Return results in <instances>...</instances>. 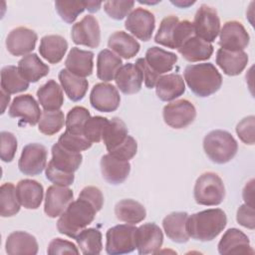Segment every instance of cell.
<instances>
[{
  "instance_id": "6da1fadb",
  "label": "cell",
  "mask_w": 255,
  "mask_h": 255,
  "mask_svg": "<svg viewBox=\"0 0 255 255\" xmlns=\"http://www.w3.org/2000/svg\"><path fill=\"white\" fill-rule=\"evenodd\" d=\"M226 224L225 212L220 208H211L188 216L186 231L192 239L203 242L211 241L223 231Z\"/></svg>"
},
{
  "instance_id": "7a4b0ae2",
  "label": "cell",
  "mask_w": 255,
  "mask_h": 255,
  "mask_svg": "<svg viewBox=\"0 0 255 255\" xmlns=\"http://www.w3.org/2000/svg\"><path fill=\"white\" fill-rule=\"evenodd\" d=\"M98 210L87 199L79 197L73 200L57 221V229L61 234L76 239L89 224H91Z\"/></svg>"
},
{
  "instance_id": "3957f363",
  "label": "cell",
  "mask_w": 255,
  "mask_h": 255,
  "mask_svg": "<svg viewBox=\"0 0 255 255\" xmlns=\"http://www.w3.org/2000/svg\"><path fill=\"white\" fill-rule=\"evenodd\" d=\"M184 81L190 91L201 98L216 93L222 85V77L211 63L188 65L184 70Z\"/></svg>"
},
{
  "instance_id": "277c9868",
  "label": "cell",
  "mask_w": 255,
  "mask_h": 255,
  "mask_svg": "<svg viewBox=\"0 0 255 255\" xmlns=\"http://www.w3.org/2000/svg\"><path fill=\"white\" fill-rule=\"evenodd\" d=\"M203 149L211 161L222 164L230 161L236 155L238 143L230 132L215 129L204 136Z\"/></svg>"
},
{
  "instance_id": "5b68a950",
  "label": "cell",
  "mask_w": 255,
  "mask_h": 255,
  "mask_svg": "<svg viewBox=\"0 0 255 255\" xmlns=\"http://www.w3.org/2000/svg\"><path fill=\"white\" fill-rule=\"evenodd\" d=\"M193 195L197 204L219 205L225 197L224 183L218 174L211 171L204 172L196 179Z\"/></svg>"
},
{
  "instance_id": "8992f818",
  "label": "cell",
  "mask_w": 255,
  "mask_h": 255,
  "mask_svg": "<svg viewBox=\"0 0 255 255\" xmlns=\"http://www.w3.org/2000/svg\"><path fill=\"white\" fill-rule=\"evenodd\" d=\"M136 227L133 224H120L107 231L106 251L110 255H121L132 252L136 248Z\"/></svg>"
},
{
  "instance_id": "52a82bcc",
  "label": "cell",
  "mask_w": 255,
  "mask_h": 255,
  "mask_svg": "<svg viewBox=\"0 0 255 255\" xmlns=\"http://www.w3.org/2000/svg\"><path fill=\"white\" fill-rule=\"evenodd\" d=\"M192 24L195 35L208 43L214 42L219 35L220 20L217 11L206 4L197 9Z\"/></svg>"
},
{
  "instance_id": "ba28073f",
  "label": "cell",
  "mask_w": 255,
  "mask_h": 255,
  "mask_svg": "<svg viewBox=\"0 0 255 255\" xmlns=\"http://www.w3.org/2000/svg\"><path fill=\"white\" fill-rule=\"evenodd\" d=\"M162 116L167 126L179 129L186 128L194 121L196 110L191 102L182 99L164 106Z\"/></svg>"
},
{
  "instance_id": "9c48e42d",
  "label": "cell",
  "mask_w": 255,
  "mask_h": 255,
  "mask_svg": "<svg viewBox=\"0 0 255 255\" xmlns=\"http://www.w3.org/2000/svg\"><path fill=\"white\" fill-rule=\"evenodd\" d=\"M47 164V149L40 143H29L22 149L18 161L20 171L25 175L40 174Z\"/></svg>"
},
{
  "instance_id": "30bf717a",
  "label": "cell",
  "mask_w": 255,
  "mask_h": 255,
  "mask_svg": "<svg viewBox=\"0 0 255 255\" xmlns=\"http://www.w3.org/2000/svg\"><path fill=\"white\" fill-rule=\"evenodd\" d=\"M71 38L76 45L97 48L101 42V30L98 20L92 16H85L80 22L73 25Z\"/></svg>"
},
{
  "instance_id": "8fae6325",
  "label": "cell",
  "mask_w": 255,
  "mask_h": 255,
  "mask_svg": "<svg viewBox=\"0 0 255 255\" xmlns=\"http://www.w3.org/2000/svg\"><path fill=\"white\" fill-rule=\"evenodd\" d=\"M249 34L238 21H228L219 32V46L222 49L237 52L243 51L249 44Z\"/></svg>"
},
{
  "instance_id": "7c38bea8",
  "label": "cell",
  "mask_w": 255,
  "mask_h": 255,
  "mask_svg": "<svg viewBox=\"0 0 255 255\" xmlns=\"http://www.w3.org/2000/svg\"><path fill=\"white\" fill-rule=\"evenodd\" d=\"M125 27L135 38L141 41H148L155 27L154 15L146 9L136 8L127 17Z\"/></svg>"
},
{
  "instance_id": "4fadbf2b",
  "label": "cell",
  "mask_w": 255,
  "mask_h": 255,
  "mask_svg": "<svg viewBox=\"0 0 255 255\" xmlns=\"http://www.w3.org/2000/svg\"><path fill=\"white\" fill-rule=\"evenodd\" d=\"M91 106L99 112H115L121 103V96L117 88L108 83L96 84L90 94Z\"/></svg>"
},
{
  "instance_id": "5bb4252c",
  "label": "cell",
  "mask_w": 255,
  "mask_h": 255,
  "mask_svg": "<svg viewBox=\"0 0 255 255\" xmlns=\"http://www.w3.org/2000/svg\"><path fill=\"white\" fill-rule=\"evenodd\" d=\"M74 199V193L68 186L51 185L48 187L45 196L44 212L51 218L60 216Z\"/></svg>"
},
{
  "instance_id": "9a60e30c",
  "label": "cell",
  "mask_w": 255,
  "mask_h": 255,
  "mask_svg": "<svg viewBox=\"0 0 255 255\" xmlns=\"http://www.w3.org/2000/svg\"><path fill=\"white\" fill-rule=\"evenodd\" d=\"M38 35L27 27L13 29L6 38V48L13 56H26L35 49Z\"/></svg>"
},
{
  "instance_id": "2e32d148",
  "label": "cell",
  "mask_w": 255,
  "mask_h": 255,
  "mask_svg": "<svg viewBox=\"0 0 255 255\" xmlns=\"http://www.w3.org/2000/svg\"><path fill=\"white\" fill-rule=\"evenodd\" d=\"M135 241L139 254H155L163 243V234L155 223H144L136 228Z\"/></svg>"
},
{
  "instance_id": "e0dca14e",
  "label": "cell",
  "mask_w": 255,
  "mask_h": 255,
  "mask_svg": "<svg viewBox=\"0 0 255 255\" xmlns=\"http://www.w3.org/2000/svg\"><path fill=\"white\" fill-rule=\"evenodd\" d=\"M8 114L11 118H20L24 123L35 126L41 119L42 111L36 100L31 95L26 94L14 98Z\"/></svg>"
},
{
  "instance_id": "ac0fdd59",
  "label": "cell",
  "mask_w": 255,
  "mask_h": 255,
  "mask_svg": "<svg viewBox=\"0 0 255 255\" xmlns=\"http://www.w3.org/2000/svg\"><path fill=\"white\" fill-rule=\"evenodd\" d=\"M220 254H253L254 250L250 245L246 234L236 228H230L223 234L218 243Z\"/></svg>"
},
{
  "instance_id": "d6986e66",
  "label": "cell",
  "mask_w": 255,
  "mask_h": 255,
  "mask_svg": "<svg viewBox=\"0 0 255 255\" xmlns=\"http://www.w3.org/2000/svg\"><path fill=\"white\" fill-rule=\"evenodd\" d=\"M100 164L104 179L114 185L123 183L128 178L130 171L128 161L116 158L109 153L102 156Z\"/></svg>"
},
{
  "instance_id": "ffe728a7",
  "label": "cell",
  "mask_w": 255,
  "mask_h": 255,
  "mask_svg": "<svg viewBox=\"0 0 255 255\" xmlns=\"http://www.w3.org/2000/svg\"><path fill=\"white\" fill-rule=\"evenodd\" d=\"M142 81L143 78L140 69L131 63L123 65L115 77L117 87L126 95H132L139 92Z\"/></svg>"
},
{
  "instance_id": "44dd1931",
  "label": "cell",
  "mask_w": 255,
  "mask_h": 255,
  "mask_svg": "<svg viewBox=\"0 0 255 255\" xmlns=\"http://www.w3.org/2000/svg\"><path fill=\"white\" fill-rule=\"evenodd\" d=\"M94 53L74 47L70 50L65 61L66 69L72 74L86 78L91 76L94 68Z\"/></svg>"
},
{
  "instance_id": "7402d4cb",
  "label": "cell",
  "mask_w": 255,
  "mask_h": 255,
  "mask_svg": "<svg viewBox=\"0 0 255 255\" xmlns=\"http://www.w3.org/2000/svg\"><path fill=\"white\" fill-rule=\"evenodd\" d=\"M215 61L225 75L237 76L246 68L248 55L244 51L231 52L220 48L216 52Z\"/></svg>"
},
{
  "instance_id": "603a6c76",
  "label": "cell",
  "mask_w": 255,
  "mask_h": 255,
  "mask_svg": "<svg viewBox=\"0 0 255 255\" xmlns=\"http://www.w3.org/2000/svg\"><path fill=\"white\" fill-rule=\"evenodd\" d=\"M16 193L20 204L26 209H37L43 200L44 189L33 179H22L17 183Z\"/></svg>"
},
{
  "instance_id": "cb8c5ba5",
  "label": "cell",
  "mask_w": 255,
  "mask_h": 255,
  "mask_svg": "<svg viewBox=\"0 0 255 255\" xmlns=\"http://www.w3.org/2000/svg\"><path fill=\"white\" fill-rule=\"evenodd\" d=\"M184 92V80L178 74H167L161 76L155 85L156 96L163 102L173 101L183 95Z\"/></svg>"
},
{
  "instance_id": "d4e9b609",
  "label": "cell",
  "mask_w": 255,
  "mask_h": 255,
  "mask_svg": "<svg viewBox=\"0 0 255 255\" xmlns=\"http://www.w3.org/2000/svg\"><path fill=\"white\" fill-rule=\"evenodd\" d=\"M38 242L36 238L25 231H14L8 235L5 250L8 254H31L38 253Z\"/></svg>"
},
{
  "instance_id": "484cf974",
  "label": "cell",
  "mask_w": 255,
  "mask_h": 255,
  "mask_svg": "<svg viewBox=\"0 0 255 255\" xmlns=\"http://www.w3.org/2000/svg\"><path fill=\"white\" fill-rule=\"evenodd\" d=\"M177 51L186 61L199 62L208 60L212 56L213 46L194 35L186 40Z\"/></svg>"
},
{
  "instance_id": "4316f807",
  "label": "cell",
  "mask_w": 255,
  "mask_h": 255,
  "mask_svg": "<svg viewBox=\"0 0 255 255\" xmlns=\"http://www.w3.org/2000/svg\"><path fill=\"white\" fill-rule=\"evenodd\" d=\"M187 218L188 214L182 211L172 212L163 218V230L171 241L176 243H185L188 241L189 236L186 231Z\"/></svg>"
},
{
  "instance_id": "83f0119b",
  "label": "cell",
  "mask_w": 255,
  "mask_h": 255,
  "mask_svg": "<svg viewBox=\"0 0 255 255\" xmlns=\"http://www.w3.org/2000/svg\"><path fill=\"white\" fill-rule=\"evenodd\" d=\"M68 50L67 40L60 35H46L40 41L39 53L51 64H58Z\"/></svg>"
},
{
  "instance_id": "f1b7e54d",
  "label": "cell",
  "mask_w": 255,
  "mask_h": 255,
  "mask_svg": "<svg viewBox=\"0 0 255 255\" xmlns=\"http://www.w3.org/2000/svg\"><path fill=\"white\" fill-rule=\"evenodd\" d=\"M51 151L52 159L50 161L57 168L69 173H74L78 170L83 161V155L81 152L68 149L59 142H56L52 146Z\"/></svg>"
},
{
  "instance_id": "f546056e",
  "label": "cell",
  "mask_w": 255,
  "mask_h": 255,
  "mask_svg": "<svg viewBox=\"0 0 255 255\" xmlns=\"http://www.w3.org/2000/svg\"><path fill=\"white\" fill-rule=\"evenodd\" d=\"M144 60L148 67L157 75L161 76L170 72L177 62V56L174 53L163 50L159 47H150L146 53Z\"/></svg>"
},
{
  "instance_id": "4dcf8cb0",
  "label": "cell",
  "mask_w": 255,
  "mask_h": 255,
  "mask_svg": "<svg viewBox=\"0 0 255 255\" xmlns=\"http://www.w3.org/2000/svg\"><path fill=\"white\" fill-rule=\"evenodd\" d=\"M108 46L119 57L127 60L133 58L140 49L139 43L132 36L124 31L113 33L109 38Z\"/></svg>"
},
{
  "instance_id": "1f68e13d",
  "label": "cell",
  "mask_w": 255,
  "mask_h": 255,
  "mask_svg": "<svg viewBox=\"0 0 255 255\" xmlns=\"http://www.w3.org/2000/svg\"><path fill=\"white\" fill-rule=\"evenodd\" d=\"M21 76L29 83H36L49 74L50 68L36 54H28L18 62Z\"/></svg>"
},
{
  "instance_id": "d6a6232c",
  "label": "cell",
  "mask_w": 255,
  "mask_h": 255,
  "mask_svg": "<svg viewBox=\"0 0 255 255\" xmlns=\"http://www.w3.org/2000/svg\"><path fill=\"white\" fill-rule=\"evenodd\" d=\"M59 80L62 89L71 101L79 102L84 99L89 88V83L85 78L76 76L67 69H62L59 73Z\"/></svg>"
},
{
  "instance_id": "836d02e7",
  "label": "cell",
  "mask_w": 255,
  "mask_h": 255,
  "mask_svg": "<svg viewBox=\"0 0 255 255\" xmlns=\"http://www.w3.org/2000/svg\"><path fill=\"white\" fill-rule=\"evenodd\" d=\"M39 104L45 111H56L64 104V94L62 88L54 80H49L37 91Z\"/></svg>"
},
{
  "instance_id": "e575fe53",
  "label": "cell",
  "mask_w": 255,
  "mask_h": 255,
  "mask_svg": "<svg viewBox=\"0 0 255 255\" xmlns=\"http://www.w3.org/2000/svg\"><path fill=\"white\" fill-rule=\"evenodd\" d=\"M122 59L109 49H104L97 58V77L105 82L115 80V77L122 65Z\"/></svg>"
},
{
  "instance_id": "d590c367",
  "label": "cell",
  "mask_w": 255,
  "mask_h": 255,
  "mask_svg": "<svg viewBox=\"0 0 255 255\" xmlns=\"http://www.w3.org/2000/svg\"><path fill=\"white\" fill-rule=\"evenodd\" d=\"M116 217L128 224L141 222L146 216V210L141 203L133 199H123L115 206Z\"/></svg>"
},
{
  "instance_id": "8d00e7d4",
  "label": "cell",
  "mask_w": 255,
  "mask_h": 255,
  "mask_svg": "<svg viewBox=\"0 0 255 255\" xmlns=\"http://www.w3.org/2000/svg\"><path fill=\"white\" fill-rule=\"evenodd\" d=\"M128 136V130L123 120L120 118H113L105 128L102 140L104 141L107 150L111 151L122 144Z\"/></svg>"
},
{
  "instance_id": "74e56055",
  "label": "cell",
  "mask_w": 255,
  "mask_h": 255,
  "mask_svg": "<svg viewBox=\"0 0 255 255\" xmlns=\"http://www.w3.org/2000/svg\"><path fill=\"white\" fill-rule=\"evenodd\" d=\"M29 88V82L20 74L18 67L9 65L1 70V90L7 94H17L26 91Z\"/></svg>"
},
{
  "instance_id": "f35d334b",
  "label": "cell",
  "mask_w": 255,
  "mask_h": 255,
  "mask_svg": "<svg viewBox=\"0 0 255 255\" xmlns=\"http://www.w3.org/2000/svg\"><path fill=\"white\" fill-rule=\"evenodd\" d=\"M20 205L14 184L3 183L0 187V215L2 217L14 216L20 211Z\"/></svg>"
},
{
  "instance_id": "ab89813d",
  "label": "cell",
  "mask_w": 255,
  "mask_h": 255,
  "mask_svg": "<svg viewBox=\"0 0 255 255\" xmlns=\"http://www.w3.org/2000/svg\"><path fill=\"white\" fill-rule=\"evenodd\" d=\"M83 254H100L103 249L102 233L96 228H85L76 237Z\"/></svg>"
},
{
  "instance_id": "60d3db41",
  "label": "cell",
  "mask_w": 255,
  "mask_h": 255,
  "mask_svg": "<svg viewBox=\"0 0 255 255\" xmlns=\"http://www.w3.org/2000/svg\"><path fill=\"white\" fill-rule=\"evenodd\" d=\"M178 22V17L174 15L163 18L154 37V42L164 47L175 49V34Z\"/></svg>"
},
{
  "instance_id": "b9f144b4",
  "label": "cell",
  "mask_w": 255,
  "mask_h": 255,
  "mask_svg": "<svg viewBox=\"0 0 255 255\" xmlns=\"http://www.w3.org/2000/svg\"><path fill=\"white\" fill-rule=\"evenodd\" d=\"M66 119L61 110L56 111H43L41 119L38 123L39 131L46 135H53L59 132L64 125Z\"/></svg>"
},
{
  "instance_id": "7bdbcfd3",
  "label": "cell",
  "mask_w": 255,
  "mask_h": 255,
  "mask_svg": "<svg viewBox=\"0 0 255 255\" xmlns=\"http://www.w3.org/2000/svg\"><path fill=\"white\" fill-rule=\"evenodd\" d=\"M55 8L63 21L72 24L86 9L85 1H56Z\"/></svg>"
},
{
  "instance_id": "ee69618b",
  "label": "cell",
  "mask_w": 255,
  "mask_h": 255,
  "mask_svg": "<svg viewBox=\"0 0 255 255\" xmlns=\"http://www.w3.org/2000/svg\"><path fill=\"white\" fill-rule=\"evenodd\" d=\"M91 118L90 112L84 107H74L66 118V130L74 133H84V128L87 121Z\"/></svg>"
},
{
  "instance_id": "f6af8a7d",
  "label": "cell",
  "mask_w": 255,
  "mask_h": 255,
  "mask_svg": "<svg viewBox=\"0 0 255 255\" xmlns=\"http://www.w3.org/2000/svg\"><path fill=\"white\" fill-rule=\"evenodd\" d=\"M58 142L64 147L77 152H81L92 146V142L84 133H74L69 130H66L60 135Z\"/></svg>"
},
{
  "instance_id": "bcb514c9",
  "label": "cell",
  "mask_w": 255,
  "mask_h": 255,
  "mask_svg": "<svg viewBox=\"0 0 255 255\" xmlns=\"http://www.w3.org/2000/svg\"><path fill=\"white\" fill-rule=\"evenodd\" d=\"M109 120L104 117L95 116L91 117L84 128V134L85 136L93 143V142H100L103 137V133L105 128L107 127Z\"/></svg>"
},
{
  "instance_id": "7dc6e473",
  "label": "cell",
  "mask_w": 255,
  "mask_h": 255,
  "mask_svg": "<svg viewBox=\"0 0 255 255\" xmlns=\"http://www.w3.org/2000/svg\"><path fill=\"white\" fill-rule=\"evenodd\" d=\"M133 5V1H107L104 3V10L111 18L122 20L128 16Z\"/></svg>"
},
{
  "instance_id": "c3c4849f",
  "label": "cell",
  "mask_w": 255,
  "mask_h": 255,
  "mask_svg": "<svg viewBox=\"0 0 255 255\" xmlns=\"http://www.w3.org/2000/svg\"><path fill=\"white\" fill-rule=\"evenodd\" d=\"M45 173L47 179L56 185L70 186L75 180L74 173H69L57 168L51 161L48 162L45 168Z\"/></svg>"
},
{
  "instance_id": "681fc988",
  "label": "cell",
  "mask_w": 255,
  "mask_h": 255,
  "mask_svg": "<svg viewBox=\"0 0 255 255\" xmlns=\"http://www.w3.org/2000/svg\"><path fill=\"white\" fill-rule=\"evenodd\" d=\"M1 148L0 156L4 162H10L13 160L17 150L16 136L9 131H1Z\"/></svg>"
},
{
  "instance_id": "f907efd6",
  "label": "cell",
  "mask_w": 255,
  "mask_h": 255,
  "mask_svg": "<svg viewBox=\"0 0 255 255\" xmlns=\"http://www.w3.org/2000/svg\"><path fill=\"white\" fill-rule=\"evenodd\" d=\"M254 127H255L254 116H249L244 118L236 126V133L244 143L250 144V145L254 144L255 142Z\"/></svg>"
},
{
  "instance_id": "816d5d0a",
  "label": "cell",
  "mask_w": 255,
  "mask_h": 255,
  "mask_svg": "<svg viewBox=\"0 0 255 255\" xmlns=\"http://www.w3.org/2000/svg\"><path fill=\"white\" fill-rule=\"evenodd\" d=\"M136 151H137V143L132 136L128 135L122 144H120L113 150L109 151V154H111L116 158L128 161L136 154Z\"/></svg>"
},
{
  "instance_id": "f5cc1de1",
  "label": "cell",
  "mask_w": 255,
  "mask_h": 255,
  "mask_svg": "<svg viewBox=\"0 0 255 255\" xmlns=\"http://www.w3.org/2000/svg\"><path fill=\"white\" fill-rule=\"evenodd\" d=\"M47 253L50 255H56V254H79L80 252L78 247L74 243L61 238H55L49 243Z\"/></svg>"
},
{
  "instance_id": "db71d44e",
  "label": "cell",
  "mask_w": 255,
  "mask_h": 255,
  "mask_svg": "<svg viewBox=\"0 0 255 255\" xmlns=\"http://www.w3.org/2000/svg\"><path fill=\"white\" fill-rule=\"evenodd\" d=\"M236 220L241 226L253 230L255 228L254 207L248 204L241 205L237 210Z\"/></svg>"
},
{
  "instance_id": "11a10c76",
  "label": "cell",
  "mask_w": 255,
  "mask_h": 255,
  "mask_svg": "<svg viewBox=\"0 0 255 255\" xmlns=\"http://www.w3.org/2000/svg\"><path fill=\"white\" fill-rule=\"evenodd\" d=\"M79 197L87 199L90 203H92L95 206V208L98 211H100L103 207L104 196H103L102 191L96 186H86V187H84L81 190V192L79 194Z\"/></svg>"
},
{
  "instance_id": "9f6ffc18",
  "label": "cell",
  "mask_w": 255,
  "mask_h": 255,
  "mask_svg": "<svg viewBox=\"0 0 255 255\" xmlns=\"http://www.w3.org/2000/svg\"><path fill=\"white\" fill-rule=\"evenodd\" d=\"M135 65L140 69L141 73H142V78H143V82L146 88L148 89H152L155 87L158 79L161 77L157 74H155L146 64L144 58H138L135 61Z\"/></svg>"
},
{
  "instance_id": "6f0895ef",
  "label": "cell",
  "mask_w": 255,
  "mask_h": 255,
  "mask_svg": "<svg viewBox=\"0 0 255 255\" xmlns=\"http://www.w3.org/2000/svg\"><path fill=\"white\" fill-rule=\"evenodd\" d=\"M243 199L245 201V204H248L250 206L254 207L253 199H254V179H251L246 183L243 189Z\"/></svg>"
},
{
  "instance_id": "680465c9",
  "label": "cell",
  "mask_w": 255,
  "mask_h": 255,
  "mask_svg": "<svg viewBox=\"0 0 255 255\" xmlns=\"http://www.w3.org/2000/svg\"><path fill=\"white\" fill-rule=\"evenodd\" d=\"M85 2H86V9L92 13L99 11L102 6V2H96V1H85Z\"/></svg>"
},
{
  "instance_id": "91938a15",
  "label": "cell",
  "mask_w": 255,
  "mask_h": 255,
  "mask_svg": "<svg viewBox=\"0 0 255 255\" xmlns=\"http://www.w3.org/2000/svg\"><path fill=\"white\" fill-rule=\"evenodd\" d=\"M10 102V95L7 94L5 91L1 90V104H2V112L1 114H3L5 112V109L7 107V105Z\"/></svg>"
},
{
  "instance_id": "94428289",
  "label": "cell",
  "mask_w": 255,
  "mask_h": 255,
  "mask_svg": "<svg viewBox=\"0 0 255 255\" xmlns=\"http://www.w3.org/2000/svg\"><path fill=\"white\" fill-rule=\"evenodd\" d=\"M171 3L179 8H187L188 6L192 5L195 3V1H182V0H177V1H171Z\"/></svg>"
}]
</instances>
